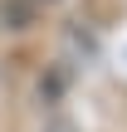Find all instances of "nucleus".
I'll list each match as a JSON object with an SVG mask.
<instances>
[{
  "label": "nucleus",
  "instance_id": "obj_1",
  "mask_svg": "<svg viewBox=\"0 0 127 132\" xmlns=\"http://www.w3.org/2000/svg\"><path fill=\"white\" fill-rule=\"evenodd\" d=\"M39 132H78V122H73V118H64V113H54V118H49Z\"/></svg>",
  "mask_w": 127,
  "mask_h": 132
},
{
  "label": "nucleus",
  "instance_id": "obj_2",
  "mask_svg": "<svg viewBox=\"0 0 127 132\" xmlns=\"http://www.w3.org/2000/svg\"><path fill=\"white\" fill-rule=\"evenodd\" d=\"M44 5H54V0H44Z\"/></svg>",
  "mask_w": 127,
  "mask_h": 132
}]
</instances>
